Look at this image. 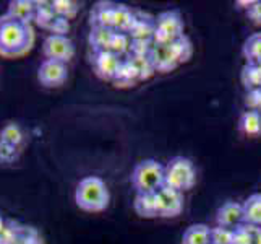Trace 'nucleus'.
Returning a JSON list of instances; mask_svg holds the SVG:
<instances>
[{
  "label": "nucleus",
  "instance_id": "nucleus-1",
  "mask_svg": "<svg viewBox=\"0 0 261 244\" xmlns=\"http://www.w3.org/2000/svg\"><path fill=\"white\" fill-rule=\"evenodd\" d=\"M36 33L33 23H23L4 13L0 16V57L20 59L34 48Z\"/></svg>",
  "mask_w": 261,
  "mask_h": 244
},
{
  "label": "nucleus",
  "instance_id": "nucleus-2",
  "mask_svg": "<svg viewBox=\"0 0 261 244\" xmlns=\"http://www.w3.org/2000/svg\"><path fill=\"white\" fill-rule=\"evenodd\" d=\"M75 202L82 210L97 213L109 207L111 192L101 178L86 176L80 181L75 189Z\"/></svg>",
  "mask_w": 261,
  "mask_h": 244
},
{
  "label": "nucleus",
  "instance_id": "nucleus-3",
  "mask_svg": "<svg viewBox=\"0 0 261 244\" xmlns=\"http://www.w3.org/2000/svg\"><path fill=\"white\" fill-rule=\"evenodd\" d=\"M132 184L137 194H156L166 186L164 166L156 160H143L132 171Z\"/></svg>",
  "mask_w": 261,
  "mask_h": 244
},
{
  "label": "nucleus",
  "instance_id": "nucleus-4",
  "mask_svg": "<svg viewBox=\"0 0 261 244\" xmlns=\"http://www.w3.org/2000/svg\"><path fill=\"white\" fill-rule=\"evenodd\" d=\"M166 186L180 192L190 191L196 183V169L193 163L185 157H175L164 166Z\"/></svg>",
  "mask_w": 261,
  "mask_h": 244
},
{
  "label": "nucleus",
  "instance_id": "nucleus-5",
  "mask_svg": "<svg viewBox=\"0 0 261 244\" xmlns=\"http://www.w3.org/2000/svg\"><path fill=\"white\" fill-rule=\"evenodd\" d=\"M0 244H46L41 231L33 225L7 218L5 230L0 233Z\"/></svg>",
  "mask_w": 261,
  "mask_h": 244
},
{
  "label": "nucleus",
  "instance_id": "nucleus-6",
  "mask_svg": "<svg viewBox=\"0 0 261 244\" xmlns=\"http://www.w3.org/2000/svg\"><path fill=\"white\" fill-rule=\"evenodd\" d=\"M185 25L180 13L177 10L163 12L156 20V31H154V44H172L178 38H182Z\"/></svg>",
  "mask_w": 261,
  "mask_h": 244
},
{
  "label": "nucleus",
  "instance_id": "nucleus-7",
  "mask_svg": "<svg viewBox=\"0 0 261 244\" xmlns=\"http://www.w3.org/2000/svg\"><path fill=\"white\" fill-rule=\"evenodd\" d=\"M42 54L49 60H57L68 64L75 56V46L67 36L49 34L42 42Z\"/></svg>",
  "mask_w": 261,
  "mask_h": 244
},
{
  "label": "nucleus",
  "instance_id": "nucleus-8",
  "mask_svg": "<svg viewBox=\"0 0 261 244\" xmlns=\"http://www.w3.org/2000/svg\"><path fill=\"white\" fill-rule=\"evenodd\" d=\"M158 197V212L159 216L164 218H174L180 215L184 210V192L172 189L169 186H164L156 192Z\"/></svg>",
  "mask_w": 261,
  "mask_h": 244
},
{
  "label": "nucleus",
  "instance_id": "nucleus-9",
  "mask_svg": "<svg viewBox=\"0 0 261 244\" xmlns=\"http://www.w3.org/2000/svg\"><path fill=\"white\" fill-rule=\"evenodd\" d=\"M68 78V67L64 62L46 59L38 69V80L46 88H59Z\"/></svg>",
  "mask_w": 261,
  "mask_h": 244
},
{
  "label": "nucleus",
  "instance_id": "nucleus-10",
  "mask_svg": "<svg viewBox=\"0 0 261 244\" xmlns=\"http://www.w3.org/2000/svg\"><path fill=\"white\" fill-rule=\"evenodd\" d=\"M123 64L120 56L111 52V51H102V52H94L93 59V67L96 75L101 80H109L114 81L115 75L119 74V70Z\"/></svg>",
  "mask_w": 261,
  "mask_h": 244
},
{
  "label": "nucleus",
  "instance_id": "nucleus-11",
  "mask_svg": "<svg viewBox=\"0 0 261 244\" xmlns=\"http://www.w3.org/2000/svg\"><path fill=\"white\" fill-rule=\"evenodd\" d=\"M216 223L218 227L229 228V230H237L239 227L245 223L244 218V205L237 202H226L222 204L218 212H216Z\"/></svg>",
  "mask_w": 261,
  "mask_h": 244
},
{
  "label": "nucleus",
  "instance_id": "nucleus-12",
  "mask_svg": "<svg viewBox=\"0 0 261 244\" xmlns=\"http://www.w3.org/2000/svg\"><path fill=\"white\" fill-rule=\"evenodd\" d=\"M149 59L156 72H170L178 65L172 44H152Z\"/></svg>",
  "mask_w": 261,
  "mask_h": 244
},
{
  "label": "nucleus",
  "instance_id": "nucleus-13",
  "mask_svg": "<svg viewBox=\"0 0 261 244\" xmlns=\"http://www.w3.org/2000/svg\"><path fill=\"white\" fill-rule=\"evenodd\" d=\"M5 13L18 21L33 23L36 15V2H33V0H12V2H8Z\"/></svg>",
  "mask_w": 261,
  "mask_h": 244
},
{
  "label": "nucleus",
  "instance_id": "nucleus-14",
  "mask_svg": "<svg viewBox=\"0 0 261 244\" xmlns=\"http://www.w3.org/2000/svg\"><path fill=\"white\" fill-rule=\"evenodd\" d=\"M114 13H115V4L111 2H99L93 7L91 10V28L101 26V28H111L114 30Z\"/></svg>",
  "mask_w": 261,
  "mask_h": 244
},
{
  "label": "nucleus",
  "instance_id": "nucleus-15",
  "mask_svg": "<svg viewBox=\"0 0 261 244\" xmlns=\"http://www.w3.org/2000/svg\"><path fill=\"white\" fill-rule=\"evenodd\" d=\"M115 36V31L111 28H101V26H94L89 33V46L93 48L94 52L111 51V44Z\"/></svg>",
  "mask_w": 261,
  "mask_h": 244
},
{
  "label": "nucleus",
  "instance_id": "nucleus-16",
  "mask_svg": "<svg viewBox=\"0 0 261 244\" xmlns=\"http://www.w3.org/2000/svg\"><path fill=\"white\" fill-rule=\"evenodd\" d=\"M133 207H135V212L140 216H143V218H154V216H159L156 194H137Z\"/></svg>",
  "mask_w": 261,
  "mask_h": 244
},
{
  "label": "nucleus",
  "instance_id": "nucleus-17",
  "mask_svg": "<svg viewBox=\"0 0 261 244\" xmlns=\"http://www.w3.org/2000/svg\"><path fill=\"white\" fill-rule=\"evenodd\" d=\"M182 244H211V228L204 223L190 225L184 231Z\"/></svg>",
  "mask_w": 261,
  "mask_h": 244
},
{
  "label": "nucleus",
  "instance_id": "nucleus-18",
  "mask_svg": "<svg viewBox=\"0 0 261 244\" xmlns=\"http://www.w3.org/2000/svg\"><path fill=\"white\" fill-rule=\"evenodd\" d=\"M242 205H244L245 223L261 228V192L251 194Z\"/></svg>",
  "mask_w": 261,
  "mask_h": 244
},
{
  "label": "nucleus",
  "instance_id": "nucleus-19",
  "mask_svg": "<svg viewBox=\"0 0 261 244\" xmlns=\"http://www.w3.org/2000/svg\"><path fill=\"white\" fill-rule=\"evenodd\" d=\"M137 16L130 10L127 5H115V13H114V31L117 33H125L128 34L133 28Z\"/></svg>",
  "mask_w": 261,
  "mask_h": 244
},
{
  "label": "nucleus",
  "instance_id": "nucleus-20",
  "mask_svg": "<svg viewBox=\"0 0 261 244\" xmlns=\"http://www.w3.org/2000/svg\"><path fill=\"white\" fill-rule=\"evenodd\" d=\"M239 129L242 134L248 135V137H258L261 134V113L256 111H245L240 116Z\"/></svg>",
  "mask_w": 261,
  "mask_h": 244
},
{
  "label": "nucleus",
  "instance_id": "nucleus-21",
  "mask_svg": "<svg viewBox=\"0 0 261 244\" xmlns=\"http://www.w3.org/2000/svg\"><path fill=\"white\" fill-rule=\"evenodd\" d=\"M56 12L52 8V2H36V15L34 23L42 30H49L52 21L56 20Z\"/></svg>",
  "mask_w": 261,
  "mask_h": 244
},
{
  "label": "nucleus",
  "instance_id": "nucleus-22",
  "mask_svg": "<svg viewBox=\"0 0 261 244\" xmlns=\"http://www.w3.org/2000/svg\"><path fill=\"white\" fill-rule=\"evenodd\" d=\"M240 80L247 92L261 88V70L258 69L256 64H245L244 69H242Z\"/></svg>",
  "mask_w": 261,
  "mask_h": 244
},
{
  "label": "nucleus",
  "instance_id": "nucleus-23",
  "mask_svg": "<svg viewBox=\"0 0 261 244\" xmlns=\"http://www.w3.org/2000/svg\"><path fill=\"white\" fill-rule=\"evenodd\" d=\"M242 54L247 59V64H255L261 59V33L250 36L242 48Z\"/></svg>",
  "mask_w": 261,
  "mask_h": 244
},
{
  "label": "nucleus",
  "instance_id": "nucleus-24",
  "mask_svg": "<svg viewBox=\"0 0 261 244\" xmlns=\"http://www.w3.org/2000/svg\"><path fill=\"white\" fill-rule=\"evenodd\" d=\"M154 31H156V23H151L148 20H141V18H137L133 28L130 30L128 36L132 39H145V41H151L154 38Z\"/></svg>",
  "mask_w": 261,
  "mask_h": 244
},
{
  "label": "nucleus",
  "instance_id": "nucleus-25",
  "mask_svg": "<svg viewBox=\"0 0 261 244\" xmlns=\"http://www.w3.org/2000/svg\"><path fill=\"white\" fill-rule=\"evenodd\" d=\"M127 60L133 65V69L137 70L140 80H148L156 72L149 56H130Z\"/></svg>",
  "mask_w": 261,
  "mask_h": 244
},
{
  "label": "nucleus",
  "instance_id": "nucleus-26",
  "mask_svg": "<svg viewBox=\"0 0 261 244\" xmlns=\"http://www.w3.org/2000/svg\"><path fill=\"white\" fill-rule=\"evenodd\" d=\"M138 78V74H137V70L133 69V65L130 64L128 60H123V64L119 70V74L115 75L114 78V83L115 86H120V88H125V86H133V83Z\"/></svg>",
  "mask_w": 261,
  "mask_h": 244
},
{
  "label": "nucleus",
  "instance_id": "nucleus-27",
  "mask_svg": "<svg viewBox=\"0 0 261 244\" xmlns=\"http://www.w3.org/2000/svg\"><path fill=\"white\" fill-rule=\"evenodd\" d=\"M52 8L57 16L65 18V20H71L75 18L80 12V4L71 2V0H54Z\"/></svg>",
  "mask_w": 261,
  "mask_h": 244
},
{
  "label": "nucleus",
  "instance_id": "nucleus-28",
  "mask_svg": "<svg viewBox=\"0 0 261 244\" xmlns=\"http://www.w3.org/2000/svg\"><path fill=\"white\" fill-rule=\"evenodd\" d=\"M172 48H174V52H175V57L178 60V64H184V62L190 60L192 54H193V46L190 39L187 38V36H182V38H178L177 41L172 42Z\"/></svg>",
  "mask_w": 261,
  "mask_h": 244
},
{
  "label": "nucleus",
  "instance_id": "nucleus-29",
  "mask_svg": "<svg viewBox=\"0 0 261 244\" xmlns=\"http://www.w3.org/2000/svg\"><path fill=\"white\" fill-rule=\"evenodd\" d=\"M130 44H132V41H130L128 34L115 31V36L111 44V52L117 54V56H122L123 52H130Z\"/></svg>",
  "mask_w": 261,
  "mask_h": 244
},
{
  "label": "nucleus",
  "instance_id": "nucleus-30",
  "mask_svg": "<svg viewBox=\"0 0 261 244\" xmlns=\"http://www.w3.org/2000/svg\"><path fill=\"white\" fill-rule=\"evenodd\" d=\"M232 244H253V227L244 223L237 230H233Z\"/></svg>",
  "mask_w": 261,
  "mask_h": 244
},
{
  "label": "nucleus",
  "instance_id": "nucleus-31",
  "mask_svg": "<svg viewBox=\"0 0 261 244\" xmlns=\"http://www.w3.org/2000/svg\"><path fill=\"white\" fill-rule=\"evenodd\" d=\"M233 239V230L222 228L216 225L211 228V244H232Z\"/></svg>",
  "mask_w": 261,
  "mask_h": 244
},
{
  "label": "nucleus",
  "instance_id": "nucleus-32",
  "mask_svg": "<svg viewBox=\"0 0 261 244\" xmlns=\"http://www.w3.org/2000/svg\"><path fill=\"white\" fill-rule=\"evenodd\" d=\"M245 106L248 107V111H261V88L251 90L247 92L245 95Z\"/></svg>",
  "mask_w": 261,
  "mask_h": 244
},
{
  "label": "nucleus",
  "instance_id": "nucleus-33",
  "mask_svg": "<svg viewBox=\"0 0 261 244\" xmlns=\"http://www.w3.org/2000/svg\"><path fill=\"white\" fill-rule=\"evenodd\" d=\"M151 41L145 39H132L130 44V56H149L151 51Z\"/></svg>",
  "mask_w": 261,
  "mask_h": 244
},
{
  "label": "nucleus",
  "instance_id": "nucleus-34",
  "mask_svg": "<svg viewBox=\"0 0 261 244\" xmlns=\"http://www.w3.org/2000/svg\"><path fill=\"white\" fill-rule=\"evenodd\" d=\"M70 30V25H68V20L65 18H60V16H56V20L52 21V25L49 26V30L52 34H59V36H67Z\"/></svg>",
  "mask_w": 261,
  "mask_h": 244
},
{
  "label": "nucleus",
  "instance_id": "nucleus-35",
  "mask_svg": "<svg viewBox=\"0 0 261 244\" xmlns=\"http://www.w3.org/2000/svg\"><path fill=\"white\" fill-rule=\"evenodd\" d=\"M250 20H253L256 25H261V2H253L248 10H247Z\"/></svg>",
  "mask_w": 261,
  "mask_h": 244
},
{
  "label": "nucleus",
  "instance_id": "nucleus-36",
  "mask_svg": "<svg viewBox=\"0 0 261 244\" xmlns=\"http://www.w3.org/2000/svg\"><path fill=\"white\" fill-rule=\"evenodd\" d=\"M253 244H261V228L253 227Z\"/></svg>",
  "mask_w": 261,
  "mask_h": 244
},
{
  "label": "nucleus",
  "instance_id": "nucleus-37",
  "mask_svg": "<svg viewBox=\"0 0 261 244\" xmlns=\"http://www.w3.org/2000/svg\"><path fill=\"white\" fill-rule=\"evenodd\" d=\"M5 225H7V218L4 216V213L0 212V233H2L5 230Z\"/></svg>",
  "mask_w": 261,
  "mask_h": 244
},
{
  "label": "nucleus",
  "instance_id": "nucleus-38",
  "mask_svg": "<svg viewBox=\"0 0 261 244\" xmlns=\"http://www.w3.org/2000/svg\"><path fill=\"white\" fill-rule=\"evenodd\" d=\"M255 64H256V65H258V69H259V70H261V59H259V60H258V62H255Z\"/></svg>",
  "mask_w": 261,
  "mask_h": 244
}]
</instances>
